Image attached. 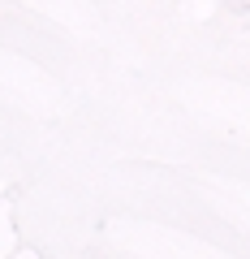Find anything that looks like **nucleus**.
I'll use <instances>...</instances> for the list:
<instances>
[]
</instances>
